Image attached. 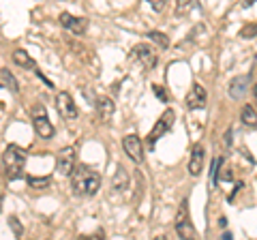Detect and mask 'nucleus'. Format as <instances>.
Instances as JSON below:
<instances>
[{
	"mask_svg": "<svg viewBox=\"0 0 257 240\" xmlns=\"http://www.w3.org/2000/svg\"><path fill=\"white\" fill-rule=\"evenodd\" d=\"M189 202L187 199H182L180 202V208H178V217H176V234H178L180 238H195L197 236V231L195 227H193V223H191V217H189Z\"/></svg>",
	"mask_w": 257,
	"mask_h": 240,
	"instance_id": "7ed1b4c3",
	"label": "nucleus"
},
{
	"mask_svg": "<svg viewBox=\"0 0 257 240\" xmlns=\"http://www.w3.org/2000/svg\"><path fill=\"white\" fill-rule=\"evenodd\" d=\"M28 185L32 189H45L52 185V178L50 176H43V178H37V176H28Z\"/></svg>",
	"mask_w": 257,
	"mask_h": 240,
	"instance_id": "aec40b11",
	"label": "nucleus"
},
{
	"mask_svg": "<svg viewBox=\"0 0 257 240\" xmlns=\"http://www.w3.org/2000/svg\"><path fill=\"white\" fill-rule=\"evenodd\" d=\"M0 202H3V187H0Z\"/></svg>",
	"mask_w": 257,
	"mask_h": 240,
	"instance_id": "c756f323",
	"label": "nucleus"
},
{
	"mask_svg": "<svg viewBox=\"0 0 257 240\" xmlns=\"http://www.w3.org/2000/svg\"><path fill=\"white\" fill-rule=\"evenodd\" d=\"M255 3H257V0H242V5H244V7H253Z\"/></svg>",
	"mask_w": 257,
	"mask_h": 240,
	"instance_id": "cd10ccee",
	"label": "nucleus"
},
{
	"mask_svg": "<svg viewBox=\"0 0 257 240\" xmlns=\"http://www.w3.org/2000/svg\"><path fill=\"white\" fill-rule=\"evenodd\" d=\"M101 187V174L88 165H79L71 174V191L77 197H92Z\"/></svg>",
	"mask_w": 257,
	"mask_h": 240,
	"instance_id": "f257e3e1",
	"label": "nucleus"
},
{
	"mask_svg": "<svg viewBox=\"0 0 257 240\" xmlns=\"http://www.w3.org/2000/svg\"><path fill=\"white\" fill-rule=\"evenodd\" d=\"M204 157H206L204 146H202V144H195L193 150H191V161H189V174L193 176V178L202 174V170H204Z\"/></svg>",
	"mask_w": 257,
	"mask_h": 240,
	"instance_id": "ddd939ff",
	"label": "nucleus"
},
{
	"mask_svg": "<svg viewBox=\"0 0 257 240\" xmlns=\"http://www.w3.org/2000/svg\"><path fill=\"white\" fill-rule=\"evenodd\" d=\"M148 3H150V7H152L155 11H163L165 5H167V0H148Z\"/></svg>",
	"mask_w": 257,
	"mask_h": 240,
	"instance_id": "b1692460",
	"label": "nucleus"
},
{
	"mask_svg": "<svg viewBox=\"0 0 257 240\" xmlns=\"http://www.w3.org/2000/svg\"><path fill=\"white\" fill-rule=\"evenodd\" d=\"M75 170V148L73 146H67L62 148L58 157H56V172L60 176H71Z\"/></svg>",
	"mask_w": 257,
	"mask_h": 240,
	"instance_id": "6e6552de",
	"label": "nucleus"
},
{
	"mask_svg": "<svg viewBox=\"0 0 257 240\" xmlns=\"http://www.w3.org/2000/svg\"><path fill=\"white\" fill-rule=\"evenodd\" d=\"M193 7V0H176V15H184Z\"/></svg>",
	"mask_w": 257,
	"mask_h": 240,
	"instance_id": "4be33fe9",
	"label": "nucleus"
},
{
	"mask_svg": "<svg viewBox=\"0 0 257 240\" xmlns=\"http://www.w3.org/2000/svg\"><path fill=\"white\" fill-rule=\"evenodd\" d=\"M174 120H176V111H174V109H165L163 116L157 120V125L152 127V131H150V135H148V146H150V148H155L157 140H161L167 131L172 129V127H174Z\"/></svg>",
	"mask_w": 257,
	"mask_h": 240,
	"instance_id": "20e7f679",
	"label": "nucleus"
},
{
	"mask_svg": "<svg viewBox=\"0 0 257 240\" xmlns=\"http://www.w3.org/2000/svg\"><path fill=\"white\" fill-rule=\"evenodd\" d=\"M240 120H242V125L248 127V129H257V109L251 103L242 105V109H240Z\"/></svg>",
	"mask_w": 257,
	"mask_h": 240,
	"instance_id": "dca6fc26",
	"label": "nucleus"
},
{
	"mask_svg": "<svg viewBox=\"0 0 257 240\" xmlns=\"http://www.w3.org/2000/svg\"><path fill=\"white\" fill-rule=\"evenodd\" d=\"M0 79H3V84L9 88L11 92H20V84H18V79L13 77V73L9 69H0Z\"/></svg>",
	"mask_w": 257,
	"mask_h": 240,
	"instance_id": "6ab92c4d",
	"label": "nucleus"
},
{
	"mask_svg": "<svg viewBox=\"0 0 257 240\" xmlns=\"http://www.w3.org/2000/svg\"><path fill=\"white\" fill-rule=\"evenodd\" d=\"M255 99H257V86H255Z\"/></svg>",
	"mask_w": 257,
	"mask_h": 240,
	"instance_id": "7c9ffc66",
	"label": "nucleus"
},
{
	"mask_svg": "<svg viewBox=\"0 0 257 240\" xmlns=\"http://www.w3.org/2000/svg\"><path fill=\"white\" fill-rule=\"evenodd\" d=\"M206 101H208V94L204 90V86H199V84H193L189 94L184 97V103H187L189 109H204Z\"/></svg>",
	"mask_w": 257,
	"mask_h": 240,
	"instance_id": "9b49d317",
	"label": "nucleus"
},
{
	"mask_svg": "<svg viewBox=\"0 0 257 240\" xmlns=\"http://www.w3.org/2000/svg\"><path fill=\"white\" fill-rule=\"evenodd\" d=\"M56 109H58V114L64 118V120H75L77 114H79V109L75 105V101L73 97H71L69 92H58L56 94Z\"/></svg>",
	"mask_w": 257,
	"mask_h": 240,
	"instance_id": "0eeeda50",
	"label": "nucleus"
},
{
	"mask_svg": "<svg viewBox=\"0 0 257 240\" xmlns=\"http://www.w3.org/2000/svg\"><path fill=\"white\" fill-rule=\"evenodd\" d=\"M219 178H223V180H231V178H234V172H231V167H225Z\"/></svg>",
	"mask_w": 257,
	"mask_h": 240,
	"instance_id": "393cba45",
	"label": "nucleus"
},
{
	"mask_svg": "<svg viewBox=\"0 0 257 240\" xmlns=\"http://www.w3.org/2000/svg\"><path fill=\"white\" fill-rule=\"evenodd\" d=\"M219 225H221V227H225V225H227V219H225V217H221V221H219Z\"/></svg>",
	"mask_w": 257,
	"mask_h": 240,
	"instance_id": "c85d7f7f",
	"label": "nucleus"
},
{
	"mask_svg": "<svg viewBox=\"0 0 257 240\" xmlns=\"http://www.w3.org/2000/svg\"><path fill=\"white\" fill-rule=\"evenodd\" d=\"M13 62L22 69H28V71H37V62L32 60V56L26 50H13Z\"/></svg>",
	"mask_w": 257,
	"mask_h": 240,
	"instance_id": "2eb2a0df",
	"label": "nucleus"
},
{
	"mask_svg": "<svg viewBox=\"0 0 257 240\" xmlns=\"http://www.w3.org/2000/svg\"><path fill=\"white\" fill-rule=\"evenodd\" d=\"M60 26L62 28H67L69 33H73L77 37H82L86 30H88V20L84 18H75V15H71V13H60Z\"/></svg>",
	"mask_w": 257,
	"mask_h": 240,
	"instance_id": "9d476101",
	"label": "nucleus"
},
{
	"mask_svg": "<svg viewBox=\"0 0 257 240\" xmlns=\"http://www.w3.org/2000/svg\"><path fill=\"white\" fill-rule=\"evenodd\" d=\"M9 223H11V225H13V229H15V234H22V225H20V223H18V219H15V217H11L9 219Z\"/></svg>",
	"mask_w": 257,
	"mask_h": 240,
	"instance_id": "a878e982",
	"label": "nucleus"
},
{
	"mask_svg": "<svg viewBox=\"0 0 257 240\" xmlns=\"http://www.w3.org/2000/svg\"><path fill=\"white\" fill-rule=\"evenodd\" d=\"M229 144H231V129L225 133V146H229Z\"/></svg>",
	"mask_w": 257,
	"mask_h": 240,
	"instance_id": "bb28decb",
	"label": "nucleus"
},
{
	"mask_svg": "<svg viewBox=\"0 0 257 240\" xmlns=\"http://www.w3.org/2000/svg\"><path fill=\"white\" fill-rule=\"evenodd\" d=\"M148 39L159 47V50H163V52H165V50H170V37H167L165 33H161V30H150V33H148Z\"/></svg>",
	"mask_w": 257,
	"mask_h": 240,
	"instance_id": "a211bd4d",
	"label": "nucleus"
},
{
	"mask_svg": "<svg viewBox=\"0 0 257 240\" xmlns=\"http://www.w3.org/2000/svg\"><path fill=\"white\" fill-rule=\"evenodd\" d=\"M248 86H251V75H238L234 79H229L227 92L231 99H244V94L248 92Z\"/></svg>",
	"mask_w": 257,
	"mask_h": 240,
	"instance_id": "f8f14e48",
	"label": "nucleus"
},
{
	"mask_svg": "<svg viewBox=\"0 0 257 240\" xmlns=\"http://www.w3.org/2000/svg\"><path fill=\"white\" fill-rule=\"evenodd\" d=\"M111 187H114V191H118V193H122V191L128 189V174L124 172V167H118L114 180H111Z\"/></svg>",
	"mask_w": 257,
	"mask_h": 240,
	"instance_id": "f3484780",
	"label": "nucleus"
},
{
	"mask_svg": "<svg viewBox=\"0 0 257 240\" xmlns=\"http://www.w3.org/2000/svg\"><path fill=\"white\" fill-rule=\"evenodd\" d=\"M133 56L142 62V67H144V69H148V71L155 69V67H157V62H159L157 50H155L152 45H148V43H140V45H135V47H133Z\"/></svg>",
	"mask_w": 257,
	"mask_h": 240,
	"instance_id": "1a4fd4ad",
	"label": "nucleus"
},
{
	"mask_svg": "<svg viewBox=\"0 0 257 240\" xmlns=\"http://www.w3.org/2000/svg\"><path fill=\"white\" fill-rule=\"evenodd\" d=\"M122 148H124L126 157L131 159L133 163H144V144L140 140V135H135V133L124 135L122 138Z\"/></svg>",
	"mask_w": 257,
	"mask_h": 240,
	"instance_id": "423d86ee",
	"label": "nucleus"
},
{
	"mask_svg": "<svg viewBox=\"0 0 257 240\" xmlns=\"http://www.w3.org/2000/svg\"><path fill=\"white\" fill-rule=\"evenodd\" d=\"M32 127H35V131L41 140H52L56 133L54 125L45 114V107H35V111H32Z\"/></svg>",
	"mask_w": 257,
	"mask_h": 240,
	"instance_id": "39448f33",
	"label": "nucleus"
},
{
	"mask_svg": "<svg viewBox=\"0 0 257 240\" xmlns=\"http://www.w3.org/2000/svg\"><path fill=\"white\" fill-rule=\"evenodd\" d=\"M240 37L242 39H255L257 37V24H246L240 28Z\"/></svg>",
	"mask_w": 257,
	"mask_h": 240,
	"instance_id": "412c9836",
	"label": "nucleus"
},
{
	"mask_svg": "<svg viewBox=\"0 0 257 240\" xmlns=\"http://www.w3.org/2000/svg\"><path fill=\"white\" fill-rule=\"evenodd\" d=\"M152 90H155V94L161 99V101H167V92H165V88H161L159 84H152Z\"/></svg>",
	"mask_w": 257,
	"mask_h": 240,
	"instance_id": "5701e85b",
	"label": "nucleus"
},
{
	"mask_svg": "<svg viewBox=\"0 0 257 240\" xmlns=\"http://www.w3.org/2000/svg\"><path fill=\"white\" fill-rule=\"evenodd\" d=\"M3 163H5V174L9 180L24 178V174H26V170H24L26 167V153L20 146L9 144L3 153Z\"/></svg>",
	"mask_w": 257,
	"mask_h": 240,
	"instance_id": "f03ea898",
	"label": "nucleus"
},
{
	"mask_svg": "<svg viewBox=\"0 0 257 240\" xmlns=\"http://www.w3.org/2000/svg\"><path fill=\"white\" fill-rule=\"evenodd\" d=\"M96 109H99V116L103 123H109V118L114 116V111H116V105L109 97H99L96 99Z\"/></svg>",
	"mask_w": 257,
	"mask_h": 240,
	"instance_id": "4468645a",
	"label": "nucleus"
}]
</instances>
